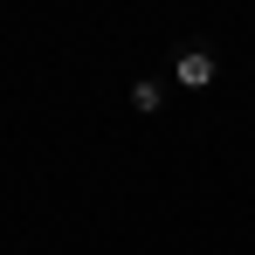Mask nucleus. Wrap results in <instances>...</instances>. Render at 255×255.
I'll use <instances>...</instances> for the list:
<instances>
[{"mask_svg":"<svg viewBox=\"0 0 255 255\" xmlns=\"http://www.w3.org/2000/svg\"><path fill=\"white\" fill-rule=\"evenodd\" d=\"M214 76H221V55H214L207 42H179L172 48V83L179 90H207Z\"/></svg>","mask_w":255,"mask_h":255,"instance_id":"1","label":"nucleus"},{"mask_svg":"<svg viewBox=\"0 0 255 255\" xmlns=\"http://www.w3.org/2000/svg\"><path fill=\"white\" fill-rule=\"evenodd\" d=\"M159 104H166V90L152 83V76H138V83H131V111H138V118H152Z\"/></svg>","mask_w":255,"mask_h":255,"instance_id":"2","label":"nucleus"}]
</instances>
